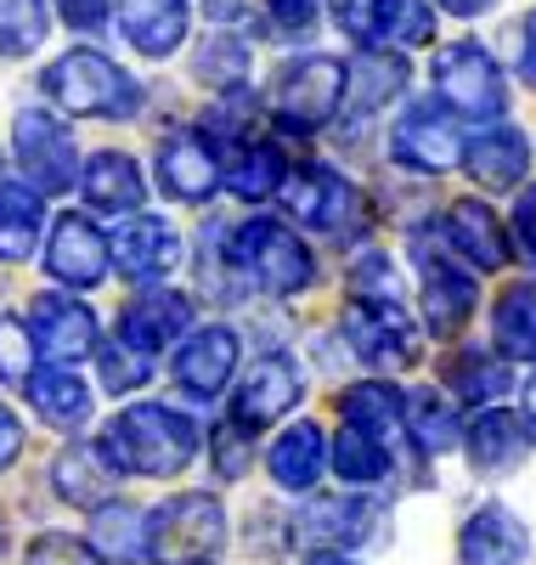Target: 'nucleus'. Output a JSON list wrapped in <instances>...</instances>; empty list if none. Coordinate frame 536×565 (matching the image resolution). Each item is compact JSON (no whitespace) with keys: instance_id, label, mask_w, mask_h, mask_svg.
<instances>
[{"instance_id":"f257e3e1","label":"nucleus","mask_w":536,"mask_h":565,"mask_svg":"<svg viewBox=\"0 0 536 565\" xmlns=\"http://www.w3.org/2000/svg\"><path fill=\"white\" fill-rule=\"evenodd\" d=\"M103 452L119 476H181L199 452V424L175 407H159V402H141V407H125L108 430H103Z\"/></svg>"},{"instance_id":"f03ea898","label":"nucleus","mask_w":536,"mask_h":565,"mask_svg":"<svg viewBox=\"0 0 536 565\" xmlns=\"http://www.w3.org/2000/svg\"><path fill=\"white\" fill-rule=\"evenodd\" d=\"M221 548H226V509L215 492H175L148 514L153 565H215Z\"/></svg>"},{"instance_id":"7ed1b4c3","label":"nucleus","mask_w":536,"mask_h":565,"mask_svg":"<svg viewBox=\"0 0 536 565\" xmlns=\"http://www.w3.org/2000/svg\"><path fill=\"white\" fill-rule=\"evenodd\" d=\"M45 97H52L57 108H68V114H90V119H125V114H136V79L119 68V63H108L103 52H68V57H57L52 68H45Z\"/></svg>"},{"instance_id":"20e7f679","label":"nucleus","mask_w":536,"mask_h":565,"mask_svg":"<svg viewBox=\"0 0 536 565\" xmlns=\"http://www.w3.org/2000/svg\"><path fill=\"white\" fill-rule=\"evenodd\" d=\"M435 90L458 119H480V125H503L508 114V85L503 68L492 63V52L474 40H452L435 52Z\"/></svg>"},{"instance_id":"39448f33","label":"nucleus","mask_w":536,"mask_h":565,"mask_svg":"<svg viewBox=\"0 0 536 565\" xmlns=\"http://www.w3.org/2000/svg\"><path fill=\"white\" fill-rule=\"evenodd\" d=\"M345 63L333 57H294L282 63L277 79H271V119L294 136H311L322 130L339 108H345Z\"/></svg>"},{"instance_id":"423d86ee","label":"nucleus","mask_w":536,"mask_h":565,"mask_svg":"<svg viewBox=\"0 0 536 565\" xmlns=\"http://www.w3.org/2000/svg\"><path fill=\"white\" fill-rule=\"evenodd\" d=\"M232 260L249 271L260 289H271V295H300L305 282H311V249H305L282 221H271V215L237 226Z\"/></svg>"},{"instance_id":"0eeeda50","label":"nucleus","mask_w":536,"mask_h":565,"mask_svg":"<svg viewBox=\"0 0 536 565\" xmlns=\"http://www.w3.org/2000/svg\"><path fill=\"white\" fill-rule=\"evenodd\" d=\"M412 260H418V277H424V322H429V334L452 340L458 328L469 322V311H474V277L447 249L441 232H435V238L424 232V238L412 244Z\"/></svg>"},{"instance_id":"6e6552de","label":"nucleus","mask_w":536,"mask_h":565,"mask_svg":"<svg viewBox=\"0 0 536 565\" xmlns=\"http://www.w3.org/2000/svg\"><path fill=\"white\" fill-rule=\"evenodd\" d=\"M12 148H18L29 181H34V193H68L74 181H85L79 175V141H74V130L57 114H40V108L18 114Z\"/></svg>"},{"instance_id":"1a4fd4ad","label":"nucleus","mask_w":536,"mask_h":565,"mask_svg":"<svg viewBox=\"0 0 536 565\" xmlns=\"http://www.w3.org/2000/svg\"><path fill=\"white\" fill-rule=\"evenodd\" d=\"M389 153H396V164L407 170H429L441 175L452 170L469 148H463V130H458V114L441 108V103H418L396 119V130H389Z\"/></svg>"},{"instance_id":"9d476101","label":"nucleus","mask_w":536,"mask_h":565,"mask_svg":"<svg viewBox=\"0 0 536 565\" xmlns=\"http://www.w3.org/2000/svg\"><path fill=\"white\" fill-rule=\"evenodd\" d=\"M345 334H351V351L373 367H412L418 362V322L407 317V306L351 300L345 306Z\"/></svg>"},{"instance_id":"9b49d317","label":"nucleus","mask_w":536,"mask_h":565,"mask_svg":"<svg viewBox=\"0 0 536 565\" xmlns=\"http://www.w3.org/2000/svg\"><path fill=\"white\" fill-rule=\"evenodd\" d=\"M378 521H384V509L373 498H351L345 492V498H311L300 509L294 532L317 554H351V548H362V543L378 537Z\"/></svg>"},{"instance_id":"f8f14e48","label":"nucleus","mask_w":536,"mask_h":565,"mask_svg":"<svg viewBox=\"0 0 536 565\" xmlns=\"http://www.w3.org/2000/svg\"><path fill=\"white\" fill-rule=\"evenodd\" d=\"M159 186L181 204H204L215 186H226V159L215 148V136L204 130H175L159 148Z\"/></svg>"},{"instance_id":"ddd939ff","label":"nucleus","mask_w":536,"mask_h":565,"mask_svg":"<svg viewBox=\"0 0 536 565\" xmlns=\"http://www.w3.org/2000/svg\"><path fill=\"white\" fill-rule=\"evenodd\" d=\"M300 362L288 356V351H271V356H260L255 367H249V380L237 385V396H232V424L237 430H266L271 418H282L288 407L300 402Z\"/></svg>"},{"instance_id":"4468645a","label":"nucleus","mask_w":536,"mask_h":565,"mask_svg":"<svg viewBox=\"0 0 536 565\" xmlns=\"http://www.w3.org/2000/svg\"><path fill=\"white\" fill-rule=\"evenodd\" d=\"M29 328H34L40 356L52 367H68V362H79L90 351H103V345H96V311L68 300V295H34Z\"/></svg>"},{"instance_id":"2eb2a0df","label":"nucleus","mask_w":536,"mask_h":565,"mask_svg":"<svg viewBox=\"0 0 536 565\" xmlns=\"http://www.w3.org/2000/svg\"><path fill=\"white\" fill-rule=\"evenodd\" d=\"M288 210H294V221H305L311 232H345L356 221V186L339 175L333 164H305L294 170V181L282 186Z\"/></svg>"},{"instance_id":"dca6fc26","label":"nucleus","mask_w":536,"mask_h":565,"mask_svg":"<svg viewBox=\"0 0 536 565\" xmlns=\"http://www.w3.org/2000/svg\"><path fill=\"white\" fill-rule=\"evenodd\" d=\"M530 532L508 503H480L458 532V565H525Z\"/></svg>"},{"instance_id":"f3484780","label":"nucleus","mask_w":536,"mask_h":565,"mask_svg":"<svg viewBox=\"0 0 536 565\" xmlns=\"http://www.w3.org/2000/svg\"><path fill=\"white\" fill-rule=\"evenodd\" d=\"M447 238V249L458 255V260H469L474 271H503L508 266V232H503V221L492 215V204H480V199H458L447 215H441V226H435Z\"/></svg>"},{"instance_id":"a211bd4d","label":"nucleus","mask_w":536,"mask_h":565,"mask_svg":"<svg viewBox=\"0 0 536 565\" xmlns=\"http://www.w3.org/2000/svg\"><path fill=\"white\" fill-rule=\"evenodd\" d=\"M114 260L125 277L136 282H153L164 277L175 260H181V232L159 215H125L119 232H114Z\"/></svg>"},{"instance_id":"6ab92c4d","label":"nucleus","mask_w":536,"mask_h":565,"mask_svg":"<svg viewBox=\"0 0 536 565\" xmlns=\"http://www.w3.org/2000/svg\"><path fill=\"white\" fill-rule=\"evenodd\" d=\"M175 380L192 391V396H221L226 380H232V367H237V334L232 328H199V334H186L175 345Z\"/></svg>"},{"instance_id":"aec40b11","label":"nucleus","mask_w":536,"mask_h":565,"mask_svg":"<svg viewBox=\"0 0 536 565\" xmlns=\"http://www.w3.org/2000/svg\"><path fill=\"white\" fill-rule=\"evenodd\" d=\"M108 249L114 244L85 215H63L57 232H52V249H45V271L57 282H74V289H90V282H103V271H108Z\"/></svg>"},{"instance_id":"412c9836","label":"nucleus","mask_w":536,"mask_h":565,"mask_svg":"<svg viewBox=\"0 0 536 565\" xmlns=\"http://www.w3.org/2000/svg\"><path fill=\"white\" fill-rule=\"evenodd\" d=\"M192 328V300L175 295V289H153V295H136L119 317V340L136 345V351H164L170 340H181Z\"/></svg>"},{"instance_id":"4be33fe9","label":"nucleus","mask_w":536,"mask_h":565,"mask_svg":"<svg viewBox=\"0 0 536 565\" xmlns=\"http://www.w3.org/2000/svg\"><path fill=\"white\" fill-rule=\"evenodd\" d=\"M463 164H469V175L485 186V193H508V186H519L525 170H530V141H525V130H514V125H485V130L469 141Z\"/></svg>"},{"instance_id":"5701e85b","label":"nucleus","mask_w":536,"mask_h":565,"mask_svg":"<svg viewBox=\"0 0 536 565\" xmlns=\"http://www.w3.org/2000/svg\"><path fill=\"white\" fill-rule=\"evenodd\" d=\"M114 481H119V469L108 463L103 441H74V447H63L57 463H52V487H57L68 503H79V509L114 503Z\"/></svg>"},{"instance_id":"b1692460","label":"nucleus","mask_w":536,"mask_h":565,"mask_svg":"<svg viewBox=\"0 0 536 565\" xmlns=\"http://www.w3.org/2000/svg\"><path fill=\"white\" fill-rule=\"evenodd\" d=\"M119 34L141 57H170L186 40V0H119Z\"/></svg>"},{"instance_id":"393cba45","label":"nucleus","mask_w":536,"mask_h":565,"mask_svg":"<svg viewBox=\"0 0 536 565\" xmlns=\"http://www.w3.org/2000/svg\"><path fill=\"white\" fill-rule=\"evenodd\" d=\"M266 469H271V481L282 492H311L322 481V469H328V436L317 430V424H288L266 452Z\"/></svg>"},{"instance_id":"a878e982","label":"nucleus","mask_w":536,"mask_h":565,"mask_svg":"<svg viewBox=\"0 0 536 565\" xmlns=\"http://www.w3.org/2000/svg\"><path fill=\"white\" fill-rule=\"evenodd\" d=\"M525 447H530L525 424L508 418L503 407H485L463 436V452H469V463L480 469V476H508V469L525 458Z\"/></svg>"},{"instance_id":"bb28decb","label":"nucleus","mask_w":536,"mask_h":565,"mask_svg":"<svg viewBox=\"0 0 536 565\" xmlns=\"http://www.w3.org/2000/svg\"><path fill=\"white\" fill-rule=\"evenodd\" d=\"M508 385H514V380H508V356H503V351L463 345V351L447 356V391H452L458 402H474L480 413H485V402H497Z\"/></svg>"},{"instance_id":"cd10ccee","label":"nucleus","mask_w":536,"mask_h":565,"mask_svg":"<svg viewBox=\"0 0 536 565\" xmlns=\"http://www.w3.org/2000/svg\"><path fill=\"white\" fill-rule=\"evenodd\" d=\"M79 186H85L90 210H103V215H136V204L148 199L136 159H125V153H96L85 164V181Z\"/></svg>"},{"instance_id":"c85d7f7f","label":"nucleus","mask_w":536,"mask_h":565,"mask_svg":"<svg viewBox=\"0 0 536 565\" xmlns=\"http://www.w3.org/2000/svg\"><path fill=\"white\" fill-rule=\"evenodd\" d=\"M401 85H407L401 52H362V57L351 63V74H345V114H356V119L378 114Z\"/></svg>"},{"instance_id":"c756f323","label":"nucleus","mask_w":536,"mask_h":565,"mask_svg":"<svg viewBox=\"0 0 536 565\" xmlns=\"http://www.w3.org/2000/svg\"><path fill=\"white\" fill-rule=\"evenodd\" d=\"M96 554H103V565H136L141 554H148V514H141L136 503H103L90 521V537H85Z\"/></svg>"},{"instance_id":"7c9ffc66","label":"nucleus","mask_w":536,"mask_h":565,"mask_svg":"<svg viewBox=\"0 0 536 565\" xmlns=\"http://www.w3.org/2000/svg\"><path fill=\"white\" fill-rule=\"evenodd\" d=\"M23 396L34 402V413L52 424V430H79V424L90 418V391H85L79 373H68V367H45V373H34Z\"/></svg>"},{"instance_id":"2f4dec72","label":"nucleus","mask_w":536,"mask_h":565,"mask_svg":"<svg viewBox=\"0 0 536 565\" xmlns=\"http://www.w3.org/2000/svg\"><path fill=\"white\" fill-rule=\"evenodd\" d=\"M339 407H345V424H356V430H367L384 447H396V436L407 430V396L396 385H384V380L345 391V402H339Z\"/></svg>"},{"instance_id":"473e14b6","label":"nucleus","mask_w":536,"mask_h":565,"mask_svg":"<svg viewBox=\"0 0 536 565\" xmlns=\"http://www.w3.org/2000/svg\"><path fill=\"white\" fill-rule=\"evenodd\" d=\"M492 334L508 362H536V282H508L492 306Z\"/></svg>"},{"instance_id":"72a5a7b5","label":"nucleus","mask_w":536,"mask_h":565,"mask_svg":"<svg viewBox=\"0 0 536 565\" xmlns=\"http://www.w3.org/2000/svg\"><path fill=\"white\" fill-rule=\"evenodd\" d=\"M40 221H45V204H40L34 186H23V181H0V260H23V255H34Z\"/></svg>"},{"instance_id":"f704fd0d","label":"nucleus","mask_w":536,"mask_h":565,"mask_svg":"<svg viewBox=\"0 0 536 565\" xmlns=\"http://www.w3.org/2000/svg\"><path fill=\"white\" fill-rule=\"evenodd\" d=\"M407 430H412V441H418V452H452V447H463V418H458V407L441 396V391H418V396H407Z\"/></svg>"},{"instance_id":"c9c22d12","label":"nucleus","mask_w":536,"mask_h":565,"mask_svg":"<svg viewBox=\"0 0 536 565\" xmlns=\"http://www.w3.org/2000/svg\"><path fill=\"white\" fill-rule=\"evenodd\" d=\"M226 186L237 199H271L277 186H288V164L271 141H249V148H237V159H226Z\"/></svg>"},{"instance_id":"e433bc0d","label":"nucleus","mask_w":536,"mask_h":565,"mask_svg":"<svg viewBox=\"0 0 536 565\" xmlns=\"http://www.w3.org/2000/svg\"><path fill=\"white\" fill-rule=\"evenodd\" d=\"M367 34L389 45H429L435 12H429V0H367Z\"/></svg>"},{"instance_id":"4c0bfd02","label":"nucleus","mask_w":536,"mask_h":565,"mask_svg":"<svg viewBox=\"0 0 536 565\" xmlns=\"http://www.w3.org/2000/svg\"><path fill=\"white\" fill-rule=\"evenodd\" d=\"M333 469H339L345 487H378L389 476V447L373 441L367 430H356V424H345L339 441H333Z\"/></svg>"},{"instance_id":"58836bf2","label":"nucleus","mask_w":536,"mask_h":565,"mask_svg":"<svg viewBox=\"0 0 536 565\" xmlns=\"http://www.w3.org/2000/svg\"><path fill=\"white\" fill-rule=\"evenodd\" d=\"M192 68H199L204 85L232 90V85H243V68H249V45H243L237 34H210L199 52H192Z\"/></svg>"},{"instance_id":"ea45409f","label":"nucleus","mask_w":536,"mask_h":565,"mask_svg":"<svg viewBox=\"0 0 536 565\" xmlns=\"http://www.w3.org/2000/svg\"><path fill=\"white\" fill-rule=\"evenodd\" d=\"M45 40V0H0V57H29Z\"/></svg>"},{"instance_id":"a19ab883","label":"nucleus","mask_w":536,"mask_h":565,"mask_svg":"<svg viewBox=\"0 0 536 565\" xmlns=\"http://www.w3.org/2000/svg\"><path fill=\"white\" fill-rule=\"evenodd\" d=\"M96 373H103V391L125 396V391H141V385L153 380V356L125 345V340H108L103 351H96Z\"/></svg>"},{"instance_id":"79ce46f5","label":"nucleus","mask_w":536,"mask_h":565,"mask_svg":"<svg viewBox=\"0 0 536 565\" xmlns=\"http://www.w3.org/2000/svg\"><path fill=\"white\" fill-rule=\"evenodd\" d=\"M34 328H23V317H0V385L29 391L34 380Z\"/></svg>"},{"instance_id":"37998d69","label":"nucleus","mask_w":536,"mask_h":565,"mask_svg":"<svg viewBox=\"0 0 536 565\" xmlns=\"http://www.w3.org/2000/svg\"><path fill=\"white\" fill-rule=\"evenodd\" d=\"M29 565H103V554L68 532H40L29 543Z\"/></svg>"},{"instance_id":"c03bdc74","label":"nucleus","mask_w":536,"mask_h":565,"mask_svg":"<svg viewBox=\"0 0 536 565\" xmlns=\"http://www.w3.org/2000/svg\"><path fill=\"white\" fill-rule=\"evenodd\" d=\"M266 23L271 40H305L317 29V0H266Z\"/></svg>"},{"instance_id":"a18cd8bd","label":"nucleus","mask_w":536,"mask_h":565,"mask_svg":"<svg viewBox=\"0 0 536 565\" xmlns=\"http://www.w3.org/2000/svg\"><path fill=\"white\" fill-rule=\"evenodd\" d=\"M249 430H237V424H221V436H215V476L221 481H237L243 469H249V458H255V447L243 441Z\"/></svg>"},{"instance_id":"49530a36","label":"nucleus","mask_w":536,"mask_h":565,"mask_svg":"<svg viewBox=\"0 0 536 565\" xmlns=\"http://www.w3.org/2000/svg\"><path fill=\"white\" fill-rule=\"evenodd\" d=\"M514 244H519V255L536 266V181L519 193V204H514Z\"/></svg>"},{"instance_id":"de8ad7c7","label":"nucleus","mask_w":536,"mask_h":565,"mask_svg":"<svg viewBox=\"0 0 536 565\" xmlns=\"http://www.w3.org/2000/svg\"><path fill=\"white\" fill-rule=\"evenodd\" d=\"M18 452H23V424H18V413L7 402H0V469H12Z\"/></svg>"},{"instance_id":"09e8293b","label":"nucleus","mask_w":536,"mask_h":565,"mask_svg":"<svg viewBox=\"0 0 536 565\" xmlns=\"http://www.w3.org/2000/svg\"><path fill=\"white\" fill-rule=\"evenodd\" d=\"M204 12H210L215 34H232L237 23H249V0H204Z\"/></svg>"},{"instance_id":"8fccbe9b","label":"nucleus","mask_w":536,"mask_h":565,"mask_svg":"<svg viewBox=\"0 0 536 565\" xmlns=\"http://www.w3.org/2000/svg\"><path fill=\"white\" fill-rule=\"evenodd\" d=\"M57 7H63V18L74 29H96V23H103V12H108V0H57Z\"/></svg>"},{"instance_id":"3c124183","label":"nucleus","mask_w":536,"mask_h":565,"mask_svg":"<svg viewBox=\"0 0 536 565\" xmlns=\"http://www.w3.org/2000/svg\"><path fill=\"white\" fill-rule=\"evenodd\" d=\"M519 74L536 90V12H525V45H519Z\"/></svg>"},{"instance_id":"603ef678","label":"nucleus","mask_w":536,"mask_h":565,"mask_svg":"<svg viewBox=\"0 0 536 565\" xmlns=\"http://www.w3.org/2000/svg\"><path fill=\"white\" fill-rule=\"evenodd\" d=\"M447 12H458V18H480V12H492L497 0H441Z\"/></svg>"},{"instance_id":"864d4df0","label":"nucleus","mask_w":536,"mask_h":565,"mask_svg":"<svg viewBox=\"0 0 536 565\" xmlns=\"http://www.w3.org/2000/svg\"><path fill=\"white\" fill-rule=\"evenodd\" d=\"M519 424H525V436H530V447H536V380L525 385V413H519Z\"/></svg>"},{"instance_id":"5fc2aeb1","label":"nucleus","mask_w":536,"mask_h":565,"mask_svg":"<svg viewBox=\"0 0 536 565\" xmlns=\"http://www.w3.org/2000/svg\"><path fill=\"white\" fill-rule=\"evenodd\" d=\"M305 565H356V559H351V554H311Z\"/></svg>"},{"instance_id":"6e6d98bb","label":"nucleus","mask_w":536,"mask_h":565,"mask_svg":"<svg viewBox=\"0 0 536 565\" xmlns=\"http://www.w3.org/2000/svg\"><path fill=\"white\" fill-rule=\"evenodd\" d=\"M0 548H7V521H0Z\"/></svg>"}]
</instances>
